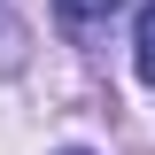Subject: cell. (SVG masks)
<instances>
[{"label":"cell","mask_w":155,"mask_h":155,"mask_svg":"<svg viewBox=\"0 0 155 155\" xmlns=\"http://www.w3.org/2000/svg\"><path fill=\"white\" fill-rule=\"evenodd\" d=\"M62 155H93V147H62Z\"/></svg>","instance_id":"3"},{"label":"cell","mask_w":155,"mask_h":155,"mask_svg":"<svg viewBox=\"0 0 155 155\" xmlns=\"http://www.w3.org/2000/svg\"><path fill=\"white\" fill-rule=\"evenodd\" d=\"M132 62H140V78L155 85V8H140V47H132Z\"/></svg>","instance_id":"2"},{"label":"cell","mask_w":155,"mask_h":155,"mask_svg":"<svg viewBox=\"0 0 155 155\" xmlns=\"http://www.w3.org/2000/svg\"><path fill=\"white\" fill-rule=\"evenodd\" d=\"M132 0H54V16L70 23V31H93V23H109V16H124Z\"/></svg>","instance_id":"1"}]
</instances>
